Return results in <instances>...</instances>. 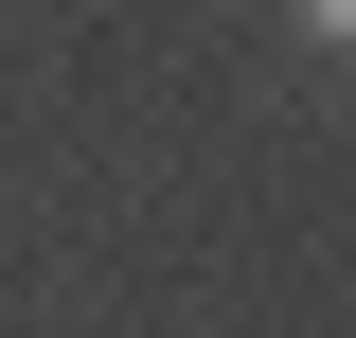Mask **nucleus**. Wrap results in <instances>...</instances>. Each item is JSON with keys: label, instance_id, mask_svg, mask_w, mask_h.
I'll return each instance as SVG.
<instances>
[{"label": "nucleus", "instance_id": "obj_1", "mask_svg": "<svg viewBox=\"0 0 356 338\" xmlns=\"http://www.w3.org/2000/svg\"><path fill=\"white\" fill-rule=\"evenodd\" d=\"M303 36H321V54H356V0H303Z\"/></svg>", "mask_w": 356, "mask_h": 338}]
</instances>
